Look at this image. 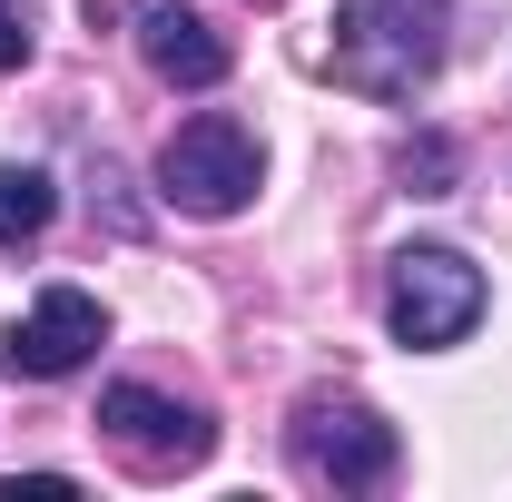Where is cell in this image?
<instances>
[{
    "mask_svg": "<svg viewBox=\"0 0 512 502\" xmlns=\"http://www.w3.org/2000/svg\"><path fill=\"white\" fill-rule=\"evenodd\" d=\"M138 50H148V69H158L168 89H217V79L237 69L227 30H217L207 10H188V0H158V10H138Z\"/></svg>",
    "mask_w": 512,
    "mask_h": 502,
    "instance_id": "52a82bcc",
    "label": "cell"
},
{
    "mask_svg": "<svg viewBox=\"0 0 512 502\" xmlns=\"http://www.w3.org/2000/svg\"><path fill=\"white\" fill-rule=\"evenodd\" d=\"M266 178V158H256V138L237 119H188L168 148H158V197L178 207V217H237Z\"/></svg>",
    "mask_w": 512,
    "mask_h": 502,
    "instance_id": "277c9868",
    "label": "cell"
},
{
    "mask_svg": "<svg viewBox=\"0 0 512 502\" xmlns=\"http://www.w3.org/2000/svg\"><path fill=\"white\" fill-rule=\"evenodd\" d=\"M79 10H89V30L99 20H138V0H79Z\"/></svg>",
    "mask_w": 512,
    "mask_h": 502,
    "instance_id": "8fae6325",
    "label": "cell"
},
{
    "mask_svg": "<svg viewBox=\"0 0 512 502\" xmlns=\"http://www.w3.org/2000/svg\"><path fill=\"white\" fill-rule=\"evenodd\" d=\"M50 217H60V178L50 168H0V247H30V237H50Z\"/></svg>",
    "mask_w": 512,
    "mask_h": 502,
    "instance_id": "ba28073f",
    "label": "cell"
},
{
    "mask_svg": "<svg viewBox=\"0 0 512 502\" xmlns=\"http://www.w3.org/2000/svg\"><path fill=\"white\" fill-rule=\"evenodd\" d=\"M89 424L109 434V453H128V463L158 473V483L188 473V463H207V443H217V434H207V414H197V404H168L158 384H109Z\"/></svg>",
    "mask_w": 512,
    "mask_h": 502,
    "instance_id": "5b68a950",
    "label": "cell"
},
{
    "mask_svg": "<svg viewBox=\"0 0 512 502\" xmlns=\"http://www.w3.org/2000/svg\"><path fill=\"white\" fill-rule=\"evenodd\" d=\"M453 0H335V79L365 99H414L444 69Z\"/></svg>",
    "mask_w": 512,
    "mask_h": 502,
    "instance_id": "6da1fadb",
    "label": "cell"
},
{
    "mask_svg": "<svg viewBox=\"0 0 512 502\" xmlns=\"http://www.w3.org/2000/svg\"><path fill=\"white\" fill-rule=\"evenodd\" d=\"M99 345H109L99 296H89V286H50L40 306L0 335V365H10V375H30V384H60V375H79Z\"/></svg>",
    "mask_w": 512,
    "mask_h": 502,
    "instance_id": "8992f818",
    "label": "cell"
},
{
    "mask_svg": "<svg viewBox=\"0 0 512 502\" xmlns=\"http://www.w3.org/2000/svg\"><path fill=\"white\" fill-rule=\"evenodd\" d=\"M384 325H394V345H414V355L463 345V335L483 325V266L463 247H404L394 276H384Z\"/></svg>",
    "mask_w": 512,
    "mask_h": 502,
    "instance_id": "7a4b0ae2",
    "label": "cell"
},
{
    "mask_svg": "<svg viewBox=\"0 0 512 502\" xmlns=\"http://www.w3.org/2000/svg\"><path fill=\"white\" fill-rule=\"evenodd\" d=\"M20 60H30V20L0 0V69H20Z\"/></svg>",
    "mask_w": 512,
    "mask_h": 502,
    "instance_id": "30bf717a",
    "label": "cell"
},
{
    "mask_svg": "<svg viewBox=\"0 0 512 502\" xmlns=\"http://www.w3.org/2000/svg\"><path fill=\"white\" fill-rule=\"evenodd\" d=\"M296 463L316 483H335V493H384L404 473V434L355 394H306L296 404Z\"/></svg>",
    "mask_w": 512,
    "mask_h": 502,
    "instance_id": "3957f363",
    "label": "cell"
},
{
    "mask_svg": "<svg viewBox=\"0 0 512 502\" xmlns=\"http://www.w3.org/2000/svg\"><path fill=\"white\" fill-rule=\"evenodd\" d=\"M444 168H453L444 138H414V148H404V178H424V197H444Z\"/></svg>",
    "mask_w": 512,
    "mask_h": 502,
    "instance_id": "9c48e42d",
    "label": "cell"
}]
</instances>
